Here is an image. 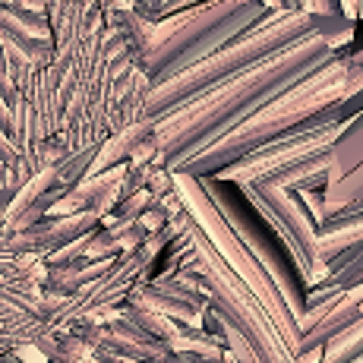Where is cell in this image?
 Returning a JSON list of instances; mask_svg holds the SVG:
<instances>
[{
  "instance_id": "obj_6",
  "label": "cell",
  "mask_w": 363,
  "mask_h": 363,
  "mask_svg": "<svg viewBox=\"0 0 363 363\" xmlns=\"http://www.w3.org/2000/svg\"><path fill=\"white\" fill-rule=\"evenodd\" d=\"M196 177H199V174H196ZM199 180H202V186H206V193L212 196V202L218 206V212L225 215V221L237 231V237L247 243L250 253H253L256 259L265 265V272L275 278L278 291L284 294L291 313H294L297 323H300V319H303V313H306V294H303V288H300V275H297L294 262H291V256L284 253V247L278 250V243H281V240L275 237V231H272L265 221L259 225V221L247 218L240 199L228 196V193L218 186V180H215V177H208V174H206V177H199Z\"/></svg>"
},
{
  "instance_id": "obj_12",
  "label": "cell",
  "mask_w": 363,
  "mask_h": 363,
  "mask_svg": "<svg viewBox=\"0 0 363 363\" xmlns=\"http://www.w3.org/2000/svg\"><path fill=\"white\" fill-rule=\"evenodd\" d=\"M351 363H363V354H360V357H354V360H351Z\"/></svg>"
},
{
  "instance_id": "obj_5",
  "label": "cell",
  "mask_w": 363,
  "mask_h": 363,
  "mask_svg": "<svg viewBox=\"0 0 363 363\" xmlns=\"http://www.w3.org/2000/svg\"><path fill=\"white\" fill-rule=\"evenodd\" d=\"M237 190L281 240L284 253L291 256L306 291L329 281V262H325L323 250H319V225L310 215V208L303 206L300 193L284 190V186L275 184H262V180L237 184Z\"/></svg>"
},
{
  "instance_id": "obj_7",
  "label": "cell",
  "mask_w": 363,
  "mask_h": 363,
  "mask_svg": "<svg viewBox=\"0 0 363 363\" xmlns=\"http://www.w3.org/2000/svg\"><path fill=\"white\" fill-rule=\"evenodd\" d=\"M360 240H363V206L341 208V212L329 215L319 225V250H323L325 262H332L335 256H341Z\"/></svg>"
},
{
  "instance_id": "obj_11",
  "label": "cell",
  "mask_w": 363,
  "mask_h": 363,
  "mask_svg": "<svg viewBox=\"0 0 363 363\" xmlns=\"http://www.w3.org/2000/svg\"><path fill=\"white\" fill-rule=\"evenodd\" d=\"M347 64L357 69V73H363V48H357L354 54H347Z\"/></svg>"
},
{
  "instance_id": "obj_10",
  "label": "cell",
  "mask_w": 363,
  "mask_h": 363,
  "mask_svg": "<svg viewBox=\"0 0 363 363\" xmlns=\"http://www.w3.org/2000/svg\"><path fill=\"white\" fill-rule=\"evenodd\" d=\"M360 281H363V240L329 262V281L325 284L351 288V284H360Z\"/></svg>"
},
{
  "instance_id": "obj_9",
  "label": "cell",
  "mask_w": 363,
  "mask_h": 363,
  "mask_svg": "<svg viewBox=\"0 0 363 363\" xmlns=\"http://www.w3.org/2000/svg\"><path fill=\"white\" fill-rule=\"evenodd\" d=\"M363 354V316L323 345V363H351Z\"/></svg>"
},
{
  "instance_id": "obj_8",
  "label": "cell",
  "mask_w": 363,
  "mask_h": 363,
  "mask_svg": "<svg viewBox=\"0 0 363 363\" xmlns=\"http://www.w3.org/2000/svg\"><path fill=\"white\" fill-rule=\"evenodd\" d=\"M363 164V111L354 114L345 123L341 136L332 145V167H329V184H338L341 177H347L351 171H357Z\"/></svg>"
},
{
  "instance_id": "obj_3",
  "label": "cell",
  "mask_w": 363,
  "mask_h": 363,
  "mask_svg": "<svg viewBox=\"0 0 363 363\" xmlns=\"http://www.w3.org/2000/svg\"><path fill=\"white\" fill-rule=\"evenodd\" d=\"M347 121H338L335 104L313 114L300 127L269 139L259 149L247 152L234 164L221 167L215 177L231 180V184H275L284 190H325L329 186V167H332V145L341 136Z\"/></svg>"
},
{
  "instance_id": "obj_4",
  "label": "cell",
  "mask_w": 363,
  "mask_h": 363,
  "mask_svg": "<svg viewBox=\"0 0 363 363\" xmlns=\"http://www.w3.org/2000/svg\"><path fill=\"white\" fill-rule=\"evenodd\" d=\"M174 184H177V193L180 199H184V206L190 208L193 215H196V221L202 225V231L208 234V240L218 247V253L228 259V265L237 272V275L247 281V288L253 291L256 297H259V303L265 306V313L272 316V323H275V329L281 332V338L288 341V347L294 351V360H297V351H300V323L297 316L291 313L288 300L284 294L278 291L275 278L265 272V265L256 259L253 253L247 250V243L237 237V231L225 221V215L218 212V206L212 202V196L206 193V186H202V180L196 174L190 171H177L174 174Z\"/></svg>"
},
{
  "instance_id": "obj_1",
  "label": "cell",
  "mask_w": 363,
  "mask_h": 363,
  "mask_svg": "<svg viewBox=\"0 0 363 363\" xmlns=\"http://www.w3.org/2000/svg\"><path fill=\"white\" fill-rule=\"evenodd\" d=\"M335 57L338 51L329 41L319 32H310L278 48L269 57L206 86L186 101L174 104L164 121H152L145 127L155 130V143L162 145V152H167V164L174 171H184V164L196 158L202 149L215 145L221 136L250 121L256 111H262L310 73L332 64Z\"/></svg>"
},
{
  "instance_id": "obj_2",
  "label": "cell",
  "mask_w": 363,
  "mask_h": 363,
  "mask_svg": "<svg viewBox=\"0 0 363 363\" xmlns=\"http://www.w3.org/2000/svg\"><path fill=\"white\" fill-rule=\"evenodd\" d=\"M345 95H347V54H338L332 64L310 73L306 79H300L297 86L281 92L275 101L265 104L262 111H256L250 121H243L237 130L221 136L218 143L208 145V149H202L196 158H190V162L184 164V171L206 177V174L218 171V167L234 164L237 158H243L247 152L259 149L269 139L300 127L303 121H310L313 114L325 111L329 104L345 99Z\"/></svg>"
}]
</instances>
